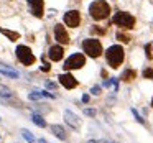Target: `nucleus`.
<instances>
[{"mask_svg":"<svg viewBox=\"0 0 153 143\" xmlns=\"http://www.w3.org/2000/svg\"><path fill=\"white\" fill-rule=\"evenodd\" d=\"M143 77H153V69H145L143 71Z\"/></svg>","mask_w":153,"mask_h":143,"instance_id":"nucleus-24","label":"nucleus"},{"mask_svg":"<svg viewBox=\"0 0 153 143\" xmlns=\"http://www.w3.org/2000/svg\"><path fill=\"white\" fill-rule=\"evenodd\" d=\"M84 64H86V58L77 53V54H73L71 58H68L64 61V69H79Z\"/></svg>","mask_w":153,"mask_h":143,"instance_id":"nucleus-6","label":"nucleus"},{"mask_svg":"<svg viewBox=\"0 0 153 143\" xmlns=\"http://www.w3.org/2000/svg\"><path fill=\"white\" fill-rule=\"evenodd\" d=\"M84 113H86V115L94 117V115H96V110H94V109H86V110H84Z\"/></svg>","mask_w":153,"mask_h":143,"instance_id":"nucleus-27","label":"nucleus"},{"mask_svg":"<svg viewBox=\"0 0 153 143\" xmlns=\"http://www.w3.org/2000/svg\"><path fill=\"white\" fill-rule=\"evenodd\" d=\"M28 5L35 17H43V0H28Z\"/></svg>","mask_w":153,"mask_h":143,"instance_id":"nucleus-9","label":"nucleus"},{"mask_svg":"<svg viewBox=\"0 0 153 143\" xmlns=\"http://www.w3.org/2000/svg\"><path fill=\"white\" fill-rule=\"evenodd\" d=\"M89 13H91V17H92L94 20H104V18L109 17L110 7H109V4H107L105 0H96V2L91 4Z\"/></svg>","mask_w":153,"mask_h":143,"instance_id":"nucleus-1","label":"nucleus"},{"mask_svg":"<svg viewBox=\"0 0 153 143\" xmlns=\"http://www.w3.org/2000/svg\"><path fill=\"white\" fill-rule=\"evenodd\" d=\"M17 58L22 64H25V66H31V64L36 61V58L33 56V53H31V50L28 46H18L17 48Z\"/></svg>","mask_w":153,"mask_h":143,"instance_id":"nucleus-5","label":"nucleus"},{"mask_svg":"<svg viewBox=\"0 0 153 143\" xmlns=\"http://www.w3.org/2000/svg\"><path fill=\"white\" fill-rule=\"evenodd\" d=\"M22 135H23V138L27 140L28 143H38L36 138H35V136L30 133V130H22Z\"/></svg>","mask_w":153,"mask_h":143,"instance_id":"nucleus-16","label":"nucleus"},{"mask_svg":"<svg viewBox=\"0 0 153 143\" xmlns=\"http://www.w3.org/2000/svg\"><path fill=\"white\" fill-rule=\"evenodd\" d=\"M132 113H133V115H135V119H137V120H138V122H140V123H143V119H142V117H140V115H138V112H137V110H135V109H132Z\"/></svg>","mask_w":153,"mask_h":143,"instance_id":"nucleus-26","label":"nucleus"},{"mask_svg":"<svg viewBox=\"0 0 153 143\" xmlns=\"http://www.w3.org/2000/svg\"><path fill=\"white\" fill-rule=\"evenodd\" d=\"M82 102H84V104L89 102V96H87V94H86V96H82Z\"/></svg>","mask_w":153,"mask_h":143,"instance_id":"nucleus-29","label":"nucleus"},{"mask_svg":"<svg viewBox=\"0 0 153 143\" xmlns=\"http://www.w3.org/2000/svg\"><path fill=\"white\" fill-rule=\"evenodd\" d=\"M63 54H64V51L61 46H51L50 51H48V56H50L51 61H61L63 59Z\"/></svg>","mask_w":153,"mask_h":143,"instance_id":"nucleus-12","label":"nucleus"},{"mask_svg":"<svg viewBox=\"0 0 153 143\" xmlns=\"http://www.w3.org/2000/svg\"><path fill=\"white\" fill-rule=\"evenodd\" d=\"M145 51H146V56H148V59H152L153 54H152V44H146L145 46Z\"/></svg>","mask_w":153,"mask_h":143,"instance_id":"nucleus-22","label":"nucleus"},{"mask_svg":"<svg viewBox=\"0 0 153 143\" xmlns=\"http://www.w3.org/2000/svg\"><path fill=\"white\" fill-rule=\"evenodd\" d=\"M41 71H45V73L50 71V64H43V66H41Z\"/></svg>","mask_w":153,"mask_h":143,"instance_id":"nucleus-28","label":"nucleus"},{"mask_svg":"<svg viewBox=\"0 0 153 143\" xmlns=\"http://www.w3.org/2000/svg\"><path fill=\"white\" fill-rule=\"evenodd\" d=\"M28 97H30L31 100H38V99H41V97H43V96H41V92H31V94H30V96H28Z\"/></svg>","mask_w":153,"mask_h":143,"instance_id":"nucleus-21","label":"nucleus"},{"mask_svg":"<svg viewBox=\"0 0 153 143\" xmlns=\"http://www.w3.org/2000/svg\"><path fill=\"white\" fill-rule=\"evenodd\" d=\"M54 38H56V41H59L61 44L69 43V35H68V31L64 30L63 25H56V27H54Z\"/></svg>","mask_w":153,"mask_h":143,"instance_id":"nucleus-8","label":"nucleus"},{"mask_svg":"<svg viewBox=\"0 0 153 143\" xmlns=\"http://www.w3.org/2000/svg\"><path fill=\"white\" fill-rule=\"evenodd\" d=\"M79 21H81V15L77 10H71L64 15V23L71 28H76L77 25H79Z\"/></svg>","mask_w":153,"mask_h":143,"instance_id":"nucleus-7","label":"nucleus"},{"mask_svg":"<svg viewBox=\"0 0 153 143\" xmlns=\"http://www.w3.org/2000/svg\"><path fill=\"white\" fill-rule=\"evenodd\" d=\"M114 23L120 28H127V30H128V28H133L135 18L130 13H127V12H119V13H115V17H114Z\"/></svg>","mask_w":153,"mask_h":143,"instance_id":"nucleus-4","label":"nucleus"},{"mask_svg":"<svg viewBox=\"0 0 153 143\" xmlns=\"http://www.w3.org/2000/svg\"><path fill=\"white\" fill-rule=\"evenodd\" d=\"M51 132H53L59 140H66L68 138V135L64 133V128H63V127H59V125H51Z\"/></svg>","mask_w":153,"mask_h":143,"instance_id":"nucleus-13","label":"nucleus"},{"mask_svg":"<svg viewBox=\"0 0 153 143\" xmlns=\"http://www.w3.org/2000/svg\"><path fill=\"white\" fill-rule=\"evenodd\" d=\"M31 120H33V123H35V125L41 127V128H45V127H46V122H45V120H43V117H41V115H38V113H33V115H31Z\"/></svg>","mask_w":153,"mask_h":143,"instance_id":"nucleus-14","label":"nucleus"},{"mask_svg":"<svg viewBox=\"0 0 153 143\" xmlns=\"http://www.w3.org/2000/svg\"><path fill=\"white\" fill-rule=\"evenodd\" d=\"M91 92H92L94 96H99V94H100V87L99 86H94L92 89H91Z\"/></svg>","mask_w":153,"mask_h":143,"instance_id":"nucleus-25","label":"nucleus"},{"mask_svg":"<svg viewBox=\"0 0 153 143\" xmlns=\"http://www.w3.org/2000/svg\"><path fill=\"white\" fill-rule=\"evenodd\" d=\"M105 58H107L109 66L114 67V69H117V67L122 64V61H123V50H122V46H119V44L110 46L109 50L105 51Z\"/></svg>","mask_w":153,"mask_h":143,"instance_id":"nucleus-2","label":"nucleus"},{"mask_svg":"<svg viewBox=\"0 0 153 143\" xmlns=\"http://www.w3.org/2000/svg\"><path fill=\"white\" fill-rule=\"evenodd\" d=\"M0 31H2V33H4V35H5V36H7V38H10L12 41H17L18 38H20V35H18L17 31H10V30H5V28H2V30H0Z\"/></svg>","mask_w":153,"mask_h":143,"instance_id":"nucleus-15","label":"nucleus"},{"mask_svg":"<svg viewBox=\"0 0 153 143\" xmlns=\"http://www.w3.org/2000/svg\"><path fill=\"white\" fill-rule=\"evenodd\" d=\"M46 87H51V89H54V84H53V82H46Z\"/></svg>","mask_w":153,"mask_h":143,"instance_id":"nucleus-30","label":"nucleus"},{"mask_svg":"<svg viewBox=\"0 0 153 143\" xmlns=\"http://www.w3.org/2000/svg\"><path fill=\"white\" fill-rule=\"evenodd\" d=\"M135 76H137V74H135V71H132V69H127L125 73L122 74V79H123V81H127V82H128V81L135 79Z\"/></svg>","mask_w":153,"mask_h":143,"instance_id":"nucleus-17","label":"nucleus"},{"mask_svg":"<svg viewBox=\"0 0 153 143\" xmlns=\"http://www.w3.org/2000/svg\"><path fill=\"white\" fill-rule=\"evenodd\" d=\"M64 120H66L73 128H79L81 127V120L77 119V115H74L71 110H64Z\"/></svg>","mask_w":153,"mask_h":143,"instance_id":"nucleus-11","label":"nucleus"},{"mask_svg":"<svg viewBox=\"0 0 153 143\" xmlns=\"http://www.w3.org/2000/svg\"><path fill=\"white\" fill-rule=\"evenodd\" d=\"M82 50H84V53H86L87 56H91V58H99L100 53H102V44H100L99 40L89 38V40H84Z\"/></svg>","mask_w":153,"mask_h":143,"instance_id":"nucleus-3","label":"nucleus"},{"mask_svg":"<svg viewBox=\"0 0 153 143\" xmlns=\"http://www.w3.org/2000/svg\"><path fill=\"white\" fill-rule=\"evenodd\" d=\"M2 74H5V76H8V77H13V79H17L18 77V73L17 71H10V69H4V71H0Z\"/></svg>","mask_w":153,"mask_h":143,"instance_id":"nucleus-19","label":"nucleus"},{"mask_svg":"<svg viewBox=\"0 0 153 143\" xmlns=\"http://www.w3.org/2000/svg\"><path fill=\"white\" fill-rule=\"evenodd\" d=\"M38 143H48V142H46V140H43V138H41V140H38Z\"/></svg>","mask_w":153,"mask_h":143,"instance_id":"nucleus-31","label":"nucleus"},{"mask_svg":"<svg viewBox=\"0 0 153 143\" xmlns=\"http://www.w3.org/2000/svg\"><path fill=\"white\" fill-rule=\"evenodd\" d=\"M41 96L43 97H48V99H54V94H51V92H48V90H41Z\"/></svg>","mask_w":153,"mask_h":143,"instance_id":"nucleus-23","label":"nucleus"},{"mask_svg":"<svg viewBox=\"0 0 153 143\" xmlns=\"http://www.w3.org/2000/svg\"><path fill=\"white\" fill-rule=\"evenodd\" d=\"M0 96L5 97V99H10V97H12V90L8 89V87H5V86L0 84Z\"/></svg>","mask_w":153,"mask_h":143,"instance_id":"nucleus-18","label":"nucleus"},{"mask_svg":"<svg viewBox=\"0 0 153 143\" xmlns=\"http://www.w3.org/2000/svg\"><path fill=\"white\" fill-rule=\"evenodd\" d=\"M117 40H120L122 43H128L130 36H127V35H123V33H117Z\"/></svg>","mask_w":153,"mask_h":143,"instance_id":"nucleus-20","label":"nucleus"},{"mask_svg":"<svg viewBox=\"0 0 153 143\" xmlns=\"http://www.w3.org/2000/svg\"><path fill=\"white\" fill-rule=\"evenodd\" d=\"M152 105H153V100H152Z\"/></svg>","mask_w":153,"mask_h":143,"instance_id":"nucleus-32","label":"nucleus"},{"mask_svg":"<svg viewBox=\"0 0 153 143\" xmlns=\"http://www.w3.org/2000/svg\"><path fill=\"white\" fill-rule=\"evenodd\" d=\"M59 82L63 84L66 89H74V87L77 86V81L74 79V76H71V74H61V76H59Z\"/></svg>","mask_w":153,"mask_h":143,"instance_id":"nucleus-10","label":"nucleus"}]
</instances>
